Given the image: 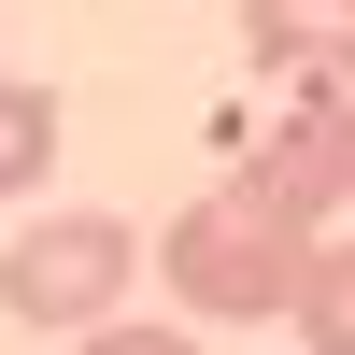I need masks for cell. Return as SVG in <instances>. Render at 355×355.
I'll list each match as a JSON object with an SVG mask.
<instances>
[{
    "label": "cell",
    "mask_w": 355,
    "mask_h": 355,
    "mask_svg": "<svg viewBox=\"0 0 355 355\" xmlns=\"http://www.w3.org/2000/svg\"><path fill=\"white\" fill-rule=\"evenodd\" d=\"M341 214H355V100H341Z\"/></svg>",
    "instance_id": "ba28073f"
},
{
    "label": "cell",
    "mask_w": 355,
    "mask_h": 355,
    "mask_svg": "<svg viewBox=\"0 0 355 355\" xmlns=\"http://www.w3.org/2000/svg\"><path fill=\"white\" fill-rule=\"evenodd\" d=\"M242 43L299 100H355V0H242Z\"/></svg>",
    "instance_id": "3957f363"
},
{
    "label": "cell",
    "mask_w": 355,
    "mask_h": 355,
    "mask_svg": "<svg viewBox=\"0 0 355 355\" xmlns=\"http://www.w3.org/2000/svg\"><path fill=\"white\" fill-rule=\"evenodd\" d=\"M242 171H270L299 214H341V100H299V114H284V128L256 142Z\"/></svg>",
    "instance_id": "277c9868"
},
{
    "label": "cell",
    "mask_w": 355,
    "mask_h": 355,
    "mask_svg": "<svg viewBox=\"0 0 355 355\" xmlns=\"http://www.w3.org/2000/svg\"><path fill=\"white\" fill-rule=\"evenodd\" d=\"M284 327H299V355H355V227H327V242H313Z\"/></svg>",
    "instance_id": "5b68a950"
},
{
    "label": "cell",
    "mask_w": 355,
    "mask_h": 355,
    "mask_svg": "<svg viewBox=\"0 0 355 355\" xmlns=\"http://www.w3.org/2000/svg\"><path fill=\"white\" fill-rule=\"evenodd\" d=\"M43 171H57V100H43L28 71H0V214L43 199Z\"/></svg>",
    "instance_id": "8992f818"
},
{
    "label": "cell",
    "mask_w": 355,
    "mask_h": 355,
    "mask_svg": "<svg viewBox=\"0 0 355 355\" xmlns=\"http://www.w3.org/2000/svg\"><path fill=\"white\" fill-rule=\"evenodd\" d=\"M142 284V227L128 214H43V227H0V313L43 341H85L100 313H128Z\"/></svg>",
    "instance_id": "7a4b0ae2"
},
{
    "label": "cell",
    "mask_w": 355,
    "mask_h": 355,
    "mask_svg": "<svg viewBox=\"0 0 355 355\" xmlns=\"http://www.w3.org/2000/svg\"><path fill=\"white\" fill-rule=\"evenodd\" d=\"M313 242H327V214H299L270 171H227L214 199H185V214L157 227V284H171L185 327H270V313L299 299Z\"/></svg>",
    "instance_id": "6da1fadb"
},
{
    "label": "cell",
    "mask_w": 355,
    "mask_h": 355,
    "mask_svg": "<svg viewBox=\"0 0 355 355\" xmlns=\"http://www.w3.org/2000/svg\"><path fill=\"white\" fill-rule=\"evenodd\" d=\"M71 355H199V327H185V313H171V327H157V313H100Z\"/></svg>",
    "instance_id": "52a82bcc"
}]
</instances>
